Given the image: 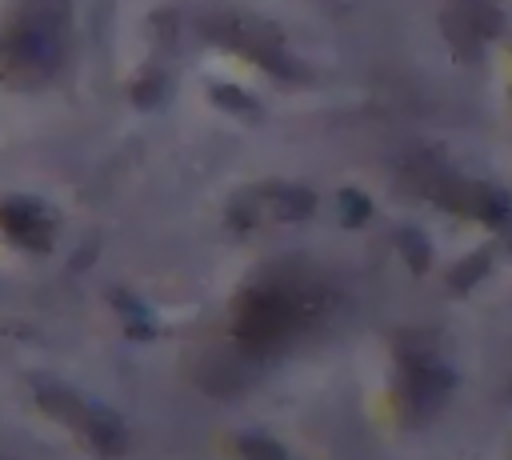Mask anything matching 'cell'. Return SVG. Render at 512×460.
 <instances>
[{"instance_id": "cell-1", "label": "cell", "mask_w": 512, "mask_h": 460, "mask_svg": "<svg viewBox=\"0 0 512 460\" xmlns=\"http://www.w3.org/2000/svg\"><path fill=\"white\" fill-rule=\"evenodd\" d=\"M300 324V300L288 296L284 288H256L244 308H240V320H236V336L264 352V348H276L292 336V328Z\"/></svg>"}, {"instance_id": "cell-5", "label": "cell", "mask_w": 512, "mask_h": 460, "mask_svg": "<svg viewBox=\"0 0 512 460\" xmlns=\"http://www.w3.org/2000/svg\"><path fill=\"white\" fill-rule=\"evenodd\" d=\"M52 212L40 204V200H28V196H12L0 204V228L24 244V248H48L52 244Z\"/></svg>"}, {"instance_id": "cell-6", "label": "cell", "mask_w": 512, "mask_h": 460, "mask_svg": "<svg viewBox=\"0 0 512 460\" xmlns=\"http://www.w3.org/2000/svg\"><path fill=\"white\" fill-rule=\"evenodd\" d=\"M208 96H212V104L228 108L232 116H244V120H260V104H256L252 96H244L240 88H232V84H212V88H208Z\"/></svg>"}, {"instance_id": "cell-3", "label": "cell", "mask_w": 512, "mask_h": 460, "mask_svg": "<svg viewBox=\"0 0 512 460\" xmlns=\"http://www.w3.org/2000/svg\"><path fill=\"white\" fill-rule=\"evenodd\" d=\"M204 32H208L212 40H220V44L240 48L248 60H256L260 68H268V72H276V76H296V72H300V68L292 64V56L284 52V44L276 40V32H272V28H264L260 20L216 16V20H208V24H204Z\"/></svg>"}, {"instance_id": "cell-2", "label": "cell", "mask_w": 512, "mask_h": 460, "mask_svg": "<svg viewBox=\"0 0 512 460\" xmlns=\"http://www.w3.org/2000/svg\"><path fill=\"white\" fill-rule=\"evenodd\" d=\"M40 404H44L52 416L68 420L96 452L116 456V452L124 448V428H120V420H116L112 412H104L100 404H88V400H80L76 392L56 388V384H44V388H40Z\"/></svg>"}, {"instance_id": "cell-4", "label": "cell", "mask_w": 512, "mask_h": 460, "mask_svg": "<svg viewBox=\"0 0 512 460\" xmlns=\"http://www.w3.org/2000/svg\"><path fill=\"white\" fill-rule=\"evenodd\" d=\"M56 52H60L56 32L44 20H24L4 40V60L16 64V68H24V72H32V76L48 72L56 64Z\"/></svg>"}, {"instance_id": "cell-7", "label": "cell", "mask_w": 512, "mask_h": 460, "mask_svg": "<svg viewBox=\"0 0 512 460\" xmlns=\"http://www.w3.org/2000/svg\"><path fill=\"white\" fill-rule=\"evenodd\" d=\"M164 92H168V76L164 72H144L136 84H132V100L140 104V108H152V104H160L164 100Z\"/></svg>"}, {"instance_id": "cell-8", "label": "cell", "mask_w": 512, "mask_h": 460, "mask_svg": "<svg viewBox=\"0 0 512 460\" xmlns=\"http://www.w3.org/2000/svg\"><path fill=\"white\" fill-rule=\"evenodd\" d=\"M340 204L348 208V212H344L348 220H364V212H368V204H364V200H360L356 192H344V196H340Z\"/></svg>"}]
</instances>
